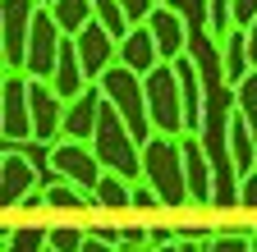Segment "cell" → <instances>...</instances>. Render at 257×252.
Segmentation results:
<instances>
[{
	"instance_id": "obj_21",
	"label": "cell",
	"mask_w": 257,
	"mask_h": 252,
	"mask_svg": "<svg viewBox=\"0 0 257 252\" xmlns=\"http://www.w3.org/2000/svg\"><path fill=\"white\" fill-rule=\"evenodd\" d=\"M234 106L248 115V124H252V138H257V69H252V74H248V78L234 87Z\"/></svg>"
},
{
	"instance_id": "obj_5",
	"label": "cell",
	"mask_w": 257,
	"mask_h": 252,
	"mask_svg": "<svg viewBox=\"0 0 257 252\" xmlns=\"http://www.w3.org/2000/svg\"><path fill=\"white\" fill-rule=\"evenodd\" d=\"M0 101H5V147L37 142V133H32V74L28 69H5Z\"/></svg>"
},
{
	"instance_id": "obj_30",
	"label": "cell",
	"mask_w": 257,
	"mask_h": 252,
	"mask_svg": "<svg viewBox=\"0 0 257 252\" xmlns=\"http://www.w3.org/2000/svg\"><path fill=\"white\" fill-rule=\"evenodd\" d=\"M175 238H179V234H170V229H152V243H156V247H170Z\"/></svg>"
},
{
	"instance_id": "obj_14",
	"label": "cell",
	"mask_w": 257,
	"mask_h": 252,
	"mask_svg": "<svg viewBox=\"0 0 257 252\" xmlns=\"http://www.w3.org/2000/svg\"><path fill=\"white\" fill-rule=\"evenodd\" d=\"M119 65L138 69V74H152V69L161 65V46H156V37H152L147 23H134V28L119 37Z\"/></svg>"
},
{
	"instance_id": "obj_10",
	"label": "cell",
	"mask_w": 257,
	"mask_h": 252,
	"mask_svg": "<svg viewBox=\"0 0 257 252\" xmlns=\"http://www.w3.org/2000/svg\"><path fill=\"white\" fill-rule=\"evenodd\" d=\"M101 101H106L101 83H87L74 101H64V138L92 142V133H96V119H101Z\"/></svg>"
},
{
	"instance_id": "obj_8",
	"label": "cell",
	"mask_w": 257,
	"mask_h": 252,
	"mask_svg": "<svg viewBox=\"0 0 257 252\" xmlns=\"http://www.w3.org/2000/svg\"><path fill=\"white\" fill-rule=\"evenodd\" d=\"M32 133L46 147L64 138V97L51 78H32Z\"/></svg>"
},
{
	"instance_id": "obj_12",
	"label": "cell",
	"mask_w": 257,
	"mask_h": 252,
	"mask_svg": "<svg viewBox=\"0 0 257 252\" xmlns=\"http://www.w3.org/2000/svg\"><path fill=\"white\" fill-rule=\"evenodd\" d=\"M28 147H32V142H28ZM0 179H5V202H10V206H19L32 188H42V183H37V165L28 161L23 147H5V170H0Z\"/></svg>"
},
{
	"instance_id": "obj_1",
	"label": "cell",
	"mask_w": 257,
	"mask_h": 252,
	"mask_svg": "<svg viewBox=\"0 0 257 252\" xmlns=\"http://www.w3.org/2000/svg\"><path fill=\"white\" fill-rule=\"evenodd\" d=\"M143 179L161 193L166 206H188V174H184V142L170 133H152L143 142Z\"/></svg>"
},
{
	"instance_id": "obj_35",
	"label": "cell",
	"mask_w": 257,
	"mask_h": 252,
	"mask_svg": "<svg viewBox=\"0 0 257 252\" xmlns=\"http://www.w3.org/2000/svg\"><path fill=\"white\" fill-rule=\"evenodd\" d=\"M161 5H166V0H161Z\"/></svg>"
},
{
	"instance_id": "obj_23",
	"label": "cell",
	"mask_w": 257,
	"mask_h": 252,
	"mask_svg": "<svg viewBox=\"0 0 257 252\" xmlns=\"http://www.w3.org/2000/svg\"><path fill=\"white\" fill-rule=\"evenodd\" d=\"M156 206H166L161 193H156L147 179H134V211H156Z\"/></svg>"
},
{
	"instance_id": "obj_29",
	"label": "cell",
	"mask_w": 257,
	"mask_h": 252,
	"mask_svg": "<svg viewBox=\"0 0 257 252\" xmlns=\"http://www.w3.org/2000/svg\"><path fill=\"white\" fill-rule=\"evenodd\" d=\"M83 252H119V243H110V238H101V234H87Z\"/></svg>"
},
{
	"instance_id": "obj_11",
	"label": "cell",
	"mask_w": 257,
	"mask_h": 252,
	"mask_svg": "<svg viewBox=\"0 0 257 252\" xmlns=\"http://www.w3.org/2000/svg\"><path fill=\"white\" fill-rule=\"evenodd\" d=\"M147 28H152V37H156V46H161V60H179L184 51H188V33H184V14L170 5H156L152 10V19H147Z\"/></svg>"
},
{
	"instance_id": "obj_26",
	"label": "cell",
	"mask_w": 257,
	"mask_h": 252,
	"mask_svg": "<svg viewBox=\"0 0 257 252\" xmlns=\"http://www.w3.org/2000/svg\"><path fill=\"white\" fill-rule=\"evenodd\" d=\"M239 206L257 211V170H248V174L239 179Z\"/></svg>"
},
{
	"instance_id": "obj_20",
	"label": "cell",
	"mask_w": 257,
	"mask_h": 252,
	"mask_svg": "<svg viewBox=\"0 0 257 252\" xmlns=\"http://www.w3.org/2000/svg\"><path fill=\"white\" fill-rule=\"evenodd\" d=\"M92 5H96V23H106V28H110L115 37H124L128 28H134V23H128V14H124V5H119V0H92Z\"/></svg>"
},
{
	"instance_id": "obj_13",
	"label": "cell",
	"mask_w": 257,
	"mask_h": 252,
	"mask_svg": "<svg viewBox=\"0 0 257 252\" xmlns=\"http://www.w3.org/2000/svg\"><path fill=\"white\" fill-rule=\"evenodd\" d=\"M225 142H230V165H234V174L243 179L248 170H257V138H252V124H248V115L234 106L230 110V124H225Z\"/></svg>"
},
{
	"instance_id": "obj_4",
	"label": "cell",
	"mask_w": 257,
	"mask_h": 252,
	"mask_svg": "<svg viewBox=\"0 0 257 252\" xmlns=\"http://www.w3.org/2000/svg\"><path fill=\"white\" fill-rule=\"evenodd\" d=\"M46 161H51V170H55L60 179L78 183L87 197H92V188L101 183V174H106L101 156H96V147H92V142H78V138H60V142H51V147H46Z\"/></svg>"
},
{
	"instance_id": "obj_17",
	"label": "cell",
	"mask_w": 257,
	"mask_h": 252,
	"mask_svg": "<svg viewBox=\"0 0 257 252\" xmlns=\"http://www.w3.org/2000/svg\"><path fill=\"white\" fill-rule=\"evenodd\" d=\"M92 206H101V211H128V206H134V179H124L119 170H106L101 183L92 188Z\"/></svg>"
},
{
	"instance_id": "obj_3",
	"label": "cell",
	"mask_w": 257,
	"mask_h": 252,
	"mask_svg": "<svg viewBox=\"0 0 257 252\" xmlns=\"http://www.w3.org/2000/svg\"><path fill=\"white\" fill-rule=\"evenodd\" d=\"M143 87H147V110H152L156 133L184 138V133H188V119H184V92H179V69H175V60H161L152 74H143Z\"/></svg>"
},
{
	"instance_id": "obj_18",
	"label": "cell",
	"mask_w": 257,
	"mask_h": 252,
	"mask_svg": "<svg viewBox=\"0 0 257 252\" xmlns=\"http://www.w3.org/2000/svg\"><path fill=\"white\" fill-rule=\"evenodd\" d=\"M46 10L55 14V23H60L69 37H78L83 28L96 19V5H92V0H55V5H46Z\"/></svg>"
},
{
	"instance_id": "obj_24",
	"label": "cell",
	"mask_w": 257,
	"mask_h": 252,
	"mask_svg": "<svg viewBox=\"0 0 257 252\" xmlns=\"http://www.w3.org/2000/svg\"><path fill=\"white\" fill-rule=\"evenodd\" d=\"M211 252H252V238L248 234H216Z\"/></svg>"
},
{
	"instance_id": "obj_19",
	"label": "cell",
	"mask_w": 257,
	"mask_h": 252,
	"mask_svg": "<svg viewBox=\"0 0 257 252\" xmlns=\"http://www.w3.org/2000/svg\"><path fill=\"white\" fill-rule=\"evenodd\" d=\"M46 206H51V211H78V206H92V197L83 193L78 183H69V179L55 174V179L46 183Z\"/></svg>"
},
{
	"instance_id": "obj_22",
	"label": "cell",
	"mask_w": 257,
	"mask_h": 252,
	"mask_svg": "<svg viewBox=\"0 0 257 252\" xmlns=\"http://www.w3.org/2000/svg\"><path fill=\"white\" fill-rule=\"evenodd\" d=\"M46 243H51L55 252H83L87 234H83V229H74V225H55V229H46Z\"/></svg>"
},
{
	"instance_id": "obj_33",
	"label": "cell",
	"mask_w": 257,
	"mask_h": 252,
	"mask_svg": "<svg viewBox=\"0 0 257 252\" xmlns=\"http://www.w3.org/2000/svg\"><path fill=\"white\" fill-rule=\"evenodd\" d=\"M252 252H257V234H252Z\"/></svg>"
},
{
	"instance_id": "obj_7",
	"label": "cell",
	"mask_w": 257,
	"mask_h": 252,
	"mask_svg": "<svg viewBox=\"0 0 257 252\" xmlns=\"http://www.w3.org/2000/svg\"><path fill=\"white\" fill-rule=\"evenodd\" d=\"M37 0H5L0 19H5V69L28 65V37H32V19H37Z\"/></svg>"
},
{
	"instance_id": "obj_28",
	"label": "cell",
	"mask_w": 257,
	"mask_h": 252,
	"mask_svg": "<svg viewBox=\"0 0 257 252\" xmlns=\"http://www.w3.org/2000/svg\"><path fill=\"white\" fill-rule=\"evenodd\" d=\"M143 243H152V234H147V229H134V225L119 229V247H134V252H138Z\"/></svg>"
},
{
	"instance_id": "obj_27",
	"label": "cell",
	"mask_w": 257,
	"mask_h": 252,
	"mask_svg": "<svg viewBox=\"0 0 257 252\" xmlns=\"http://www.w3.org/2000/svg\"><path fill=\"white\" fill-rule=\"evenodd\" d=\"M257 23V0H234V28H252Z\"/></svg>"
},
{
	"instance_id": "obj_34",
	"label": "cell",
	"mask_w": 257,
	"mask_h": 252,
	"mask_svg": "<svg viewBox=\"0 0 257 252\" xmlns=\"http://www.w3.org/2000/svg\"><path fill=\"white\" fill-rule=\"evenodd\" d=\"M46 252H55V247H51V243H46Z\"/></svg>"
},
{
	"instance_id": "obj_32",
	"label": "cell",
	"mask_w": 257,
	"mask_h": 252,
	"mask_svg": "<svg viewBox=\"0 0 257 252\" xmlns=\"http://www.w3.org/2000/svg\"><path fill=\"white\" fill-rule=\"evenodd\" d=\"M37 5H55V0H37Z\"/></svg>"
},
{
	"instance_id": "obj_16",
	"label": "cell",
	"mask_w": 257,
	"mask_h": 252,
	"mask_svg": "<svg viewBox=\"0 0 257 252\" xmlns=\"http://www.w3.org/2000/svg\"><path fill=\"white\" fill-rule=\"evenodd\" d=\"M248 74H252V55H248V28H234V33L220 42V78L230 83V87H239Z\"/></svg>"
},
{
	"instance_id": "obj_2",
	"label": "cell",
	"mask_w": 257,
	"mask_h": 252,
	"mask_svg": "<svg viewBox=\"0 0 257 252\" xmlns=\"http://www.w3.org/2000/svg\"><path fill=\"white\" fill-rule=\"evenodd\" d=\"M96 83H101L106 101L124 115V124L134 129V138H138V142H147V138L156 133V124H152V110H147V87H143V74L115 60V65H110L101 78H96Z\"/></svg>"
},
{
	"instance_id": "obj_15",
	"label": "cell",
	"mask_w": 257,
	"mask_h": 252,
	"mask_svg": "<svg viewBox=\"0 0 257 252\" xmlns=\"http://www.w3.org/2000/svg\"><path fill=\"white\" fill-rule=\"evenodd\" d=\"M179 69V92H184V119H188V133H202L207 124V106H202V83H198V65H193V55L184 51L175 60Z\"/></svg>"
},
{
	"instance_id": "obj_31",
	"label": "cell",
	"mask_w": 257,
	"mask_h": 252,
	"mask_svg": "<svg viewBox=\"0 0 257 252\" xmlns=\"http://www.w3.org/2000/svg\"><path fill=\"white\" fill-rule=\"evenodd\" d=\"M248 55H252V69H257V23L248 28Z\"/></svg>"
},
{
	"instance_id": "obj_6",
	"label": "cell",
	"mask_w": 257,
	"mask_h": 252,
	"mask_svg": "<svg viewBox=\"0 0 257 252\" xmlns=\"http://www.w3.org/2000/svg\"><path fill=\"white\" fill-rule=\"evenodd\" d=\"M64 28L55 23V14L42 5L37 10V19H32V37H28V74L32 78H51L55 74V65H60V46H64Z\"/></svg>"
},
{
	"instance_id": "obj_36",
	"label": "cell",
	"mask_w": 257,
	"mask_h": 252,
	"mask_svg": "<svg viewBox=\"0 0 257 252\" xmlns=\"http://www.w3.org/2000/svg\"><path fill=\"white\" fill-rule=\"evenodd\" d=\"M207 252H211V247H207Z\"/></svg>"
},
{
	"instance_id": "obj_25",
	"label": "cell",
	"mask_w": 257,
	"mask_h": 252,
	"mask_svg": "<svg viewBox=\"0 0 257 252\" xmlns=\"http://www.w3.org/2000/svg\"><path fill=\"white\" fill-rule=\"evenodd\" d=\"M119 5H124L128 23H147V19H152V10L161 5V0H119Z\"/></svg>"
},
{
	"instance_id": "obj_9",
	"label": "cell",
	"mask_w": 257,
	"mask_h": 252,
	"mask_svg": "<svg viewBox=\"0 0 257 252\" xmlns=\"http://www.w3.org/2000/svg\"><path fill=\"white\" fill-rule=\"evenodd\" d=\"M184 174H188V197L198 202V206H211L216 202V170H211V151H207V138L202 133H184Z\"/></svg>"
}]
</instances>
